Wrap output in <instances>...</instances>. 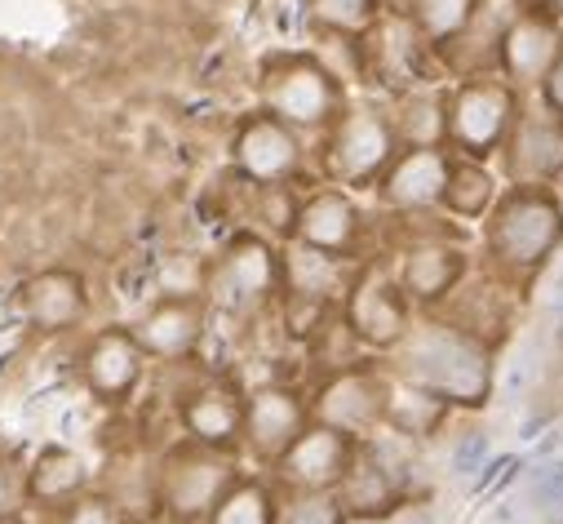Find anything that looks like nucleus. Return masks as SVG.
<instances>
[{"label":"nucleus","instance_id":"obj_1","mask_svg":"<svg viewBox=\"0 0 563 524\" xmlns=\"http://www.w3.org/2000/svg\"><path fill=\"white\" fill-rule=\"evenodd\" d=\"M404 373L444 405H484L493 386L488 342L457 325H417L404 334Z\"/></svg>","mask_w":563,"mask_h":524},{"label":"nucleus","instance_id":"obj_2","mask_svg":"<svg viewBox=\"0 0 563 524\" xmlns=\"http://www.w3.org/2000/svg\"><path fill=\"white\" fill-rule=\"evenodd\" d=\"M488 214V258L506 281L537 276L563 244V205L550 187L515 183Z\"/></svg>","mask_w":563,"mask_h":524},{"label":"nucleus","instance_id":"obj_3","mask_svg":"<svg viewBox=\"0 0 563 524\" xmlns=\"http://www.w3.org/2000/svg\"><path fill=\"white\" fill-rule=\"evenodd\" d=\"M262 102L271 116H279L285 124H294L298 134L307 129H329L338 120V111L346 107L342 80L311 54H285L266 67L262 80Z\"/></svg>","mask_w":563,"mask_h":524},{"label":"nucleus","instance_id":"obj_4","mask_svg":"<svg viewBox=\"0 0 563 524\" xmlns=\"http://www.w3.org/2000/svg\"><path fill=\"white\" fill-rule=\"evenodd\" d=\"M395 152L399 134L382 107H342L324 139V174L338 187H377Z\"/></svg>","mask_w":563,"mask_h":524},{"label":"nucleus","instance_id":"obj_5","mask_svg":"<svg viewBox=\"0 0 563 524\" xmlns=\"http://www.w3.org/2000/svg\"><path fill=\"white\" fill-rule=\"evenodd\" d=\"M519 116V94L501 76H466L449 94V139L444 148L484 161L488 152H501L510 124Z\"/></svg>","mask_w":563,"mask_h":524},{"label":"nucleus","instance_id":"obj_6","mask_svg":"<svg viewBox=\"0 0 563 524\" xmlns=\"http://www.w3.org/2000/svg\"><path fill=\"white\" fill-rule=\"evenodd\" d=\"M355 58H360V72L373 80V85H390V89H417L427 80V63L440 58L427 36L412 28V19L404 14H386L355 36Z\"/></svg>","mask_w":563,"mask_h":524},{"label":"nucleus","instance_id":"obj_7","mask_svg":"<svg viewBox=\"0 0 563 524\" xmlns=\"http://www.w3.org/2000/svg\"><path fill=\"white\" fill-rule=\"evenodd\" d=\"M563 45V14L559 6H550V0H537V6H528L501 36L497 45V76L523 94V89H537L545 67L554 63Z\"/></svg>","mask_w":563,"mask_h":524},{"label":"nucleus","instance_id":"obj_8","mask_svg":"<svg viewBox=\"0 0 563 524\" xmlns=\"http://www.w3.org/2000/svg\"><path fill=\"white\" fill-rule=\"evenodd\" d=\"M235 484V471L227 458H218L209 445L200 449H178L161 467V502L174 520H209L218 498Z\"/></svg>","mask_w":563,"mask_h":524},{"label":"nucleus","instance_id":"obj_9","mask_svg":"<svg viewBox=\"0 0 563 524\" xmlns=\"http://www.w3.org/2000/svg\"><path fill=\"white\" fill-rule=\"evenodd\" d=\"M231 161H235V170H240L249 183H257V187L289 183V178L302 170V139H298V129L285 124L279 116L257 111V116H249V120L235 129Z\"/></svg>","mask_w":563,"mask_h":524},{"label":"nucleus","instance_id":"obj_10","mask_svg":"<svg viewBox=\"0 0 563 524\" xmlns=\"http://www.w3.org/2000/svg\"><path fill=\"white\" fill-rule=\"evenodd\" d=\"M279 285H285V268H279V253L262 236L231 240L213 268V303L227 312H249Z\"/></svg>","mask_w":563,"mask_h":524},{"label":"nucleus","instance_id":"obj_11","mask_svg":"<svg viewBox=\"0 0 563 524\" xmlns=\"http://www.w3.org/2000/svg\"><path fill=\"white\" fill-rule=\"evenodd\" d=\"M506 174L528 187H554L563 178V116L554 111H519L501 143Z\"/></svg>","mask_w":563,"mask_h":524},{"label":"nucleus","instance_id":"obj_12","mask_svg":"<svg viewBox=\"0 0 563 524\" xmlns=\"http://www.w3.org/2000/svg\"><path fill=\"white\" fill-rule=\"evenodd\" d=\"M528 6H537V0H475L466 28H462L444 50H435V54L444 58V67H449L457 80L497 72V45H501L506 28H510Z\"/></svg>","mask_w":563,"mask_h":524},{"label":"nucleus","instance_id":"obj_13","mask_svg":"<svg viewBox=\"0 0 563 524\" xmlns=\"http://www.w3.org/2000/svg\"><path fill=\"white\" fill-rule=\"evenodd\" d=\"M449 170H453L449 148H399L395 161L386 165V174L377 178L382 200L390 209H404V214L440 209L444 187H449Z\"/></svg>","mask_w":563,"mask_h":524},{"label":"nucleus","instance_id":"obj_14","mask_svg":"<svg viewBox=\"0 0 563 524\" xmlns=\"http://www.w3.org/2000/svg\"><path fill=\"white\" fill-rule=\"evenodd\" d=\"M408 298L395 281H386L382 272H364L351 290H346V329L368 342V347H399L408 325Z\"/></svg>","mask_w":563,"mask_h":524},{"label":"nucleus","instance_id":"obj_15","mask_svg":"<svg viewBox=\"0 0 563 524\" xmlns=\"http://www.w3.org/2000/svg\"><path fill=\"white\" fill-rule=\"evenodd\" d=\"M346 471H351V445L333 427H307L279 454V476H285V484L307 489V493H324V489L342 484Z\"/></svg>","mask_w":563,"mask_h":524},{"label":"nucleus","instance_id":"obj_16","mask_svg":"<svg viewBox=\"0 0 563 524\" xmlns=\"http://www.w3.org/2000/svg\"><path fill=\"white\" fill-rule=\"evenodd\" d=\"M471 268V258L462 244H449V240H427V244H412L404 249L399 258V290L408 303H421V307H431L440 298H449L462 276Z\"/></svg>","mask_w":563,"mask_h":524},{"label":"nucleus","instance_id":"obj_17","mask_svg":"<svg viewBox=\"0 0 563 524\" xmlns=\"http://www.w3.org/2000/svg\"><path fill=\"white\" fill-rule=\"evenodd\" d=\"M386 382L368 369H351V373H338L316 401V418L342 436H360L368 432L382 414H386Z\"/></svg>","mask_w":563,"mask_h":524},{"label":"nucleus","instance_id":"obj_18","mask_svg":"<svg viewBox=\"0 0 563 524\" xmlns=\"http://www.w3.org/2000/svg\"><path fill=\"white\" fill-rule=\"evenodd\" d=\"M302 432H307V405L294 396V391H285V386H262L257 396L244 405L240 436L266 462H279V454H285Z\"/></svg>","mask_w":563,"mask_h":524},{"label":"nucleus","instance_id":"obj_19","mask_svg":"<svg viewBox=\"0 0 563 524\" xmlns=\"http://www.w3.org/2000/svg\"><path fill=\"white\" fill-rule=\"evenodd\" d=\"M360 209L355 200L342 192V187H320L311 192L307 200H298V214H294V236L316 244V249H329V253H346L355 249L360 240Z\"/></svg>","mask_w":563,"mask_h":524},{"label":"nucleus","instance_id":"obj_20","mask_svg":"<svg viewBox=\"0 0 563 524\" xmlns=\"http://www.w3.org/2000/svg\"><path fill=\"white\" fill-rule=\"evenodd\" d=\"M143 378V347L129 329H102L85 351V382L98 401H124Z\"/></svg>","mask_w":563,"mask_h":524},{"label":"nucleus","instance_id":"obj_21","mask_svg":"<svg viewBox=\"0 0 563 524\" xmlns=\"http://www.w3.org/2000/svg\"><path fill=\"white\" fill-rule=\"evenodd\" d=\"M85 281L67 268H54V272H41L23 285V316L32 329L41 334H67L85 320Z\"/></svg>","mask_w":563,"mask_h":524},{"label":"nucleus","instance_id":"obj_22","mask_svg":"<svg viewBox=\"0 0 563 524\" xmlns=\"http://www.w3.org/2000/svg\"><path fill=\"white\" fill-rule=\"evenodd\" d=\"M200 334H205L200 298H161L133 329L143 356H161V360H183L200 342Z\"/></svg>","mask_w":563,"mask_h":524},{"label":"nucleus","instance_id":"obj_23","mask_svg":"<svg viewBox=\"0 0 563 524\" xmlns=\"http://www.w3.org/2000/svg\"><path fill=\"white\" fill-rule=\"evenodd\" d=\"M279 268H285V290L298 294V298H316V303H329L338 298L346 285V272H342V253H329V249H316L307 240H289V249L279 253Z\"/></svg>","mask_w":563,"mask_h":524},{"label":"nucleus","instance_id":"obj_24","mask_svg":"<svg viewBox=\"0 0 563 524\" xmlns=\"http://www.w3.org/2000/svg\"><path fill=\"white\" fill-rule=\"evenodd\" d=\"M183 427L196 445H209V449H227L235 445L240 427H244V405L222 386H205L183 405Z\"/></svg>","mask_w":563,"mask_h":524},{"label":"nucleus","instance_id":"obj_25","mask_svg":"<svg viewBox=\"0 0 563 524\" xmlns=\"http://www.w3.org/2000/svg\"><path fill=\"white\" fill-rule=\"evenodd\" d=\"M390 120H395L399 148H444V139H449V94L404 89L399 116H390Z\"/></svg>","mask_w":563,"mask_h":524},{"label":"nucleus","instance_id":"obj_26","mask_svg":"<svg viewBox=\"0 0 563 524\" xmlns=\"http://www.w3.org/2000/svg\"><path fill=\"white\" fill-rule=\"evenodd\" d=\"M85 480H89V471H85L80 454L54 445V449H45L32 462V471H27V498L41 502V506H67L71 498H80Z\"/></svg>","mask_w":563,"mask_h":524},{"label":"nucleus","instance_id":"obj_27","mask_svg":"<svg viewBox=\"0 0 563 524\" xmlns=\"http://www.w3.org/2000/svg\"><path fill=\"white\" fill-rule=\"evenodd\" d=\"M497 205V178L484 161L462 156L449 170V187H444V209L453 218H484Z\"/></svg>","mask_w":563,"mask_h":524},{"label":"nucleus","instance_id":"obj_28","mask_svg":"<svg viewBox=\"0 0 563 524\" xmlns=\"http://www.w3.org/2000/svg\"><path fill=\"white\" fill-rule=\"evenodd\" d=\"M395 480H390V471L377 462V458H368V462H351V471L342 476V511H355V515H377V511H386L390 502H395Z\"/></svg>","mask_w":563,"mask_h":524},{"label":"nucleus","instance_id":"obj_29","mask_svg":"<svg viewBox=\"0 0 563 524\" xmlns=\"http://www.w3.org/2000/svg\"><path fill=\"white\" fill-rule=\"evenodd\" d=\"M302 6L320 32H333L346 41H355L360 32H368L382 19V0H302Z\"/></svg>","mask_w":563,"mask_h":524},{"label":"nucleus","instance_id":"obj_30","mask_svg":"<svg viewBox=\"0 0 563 524\" xmlns=\"http://www.w3.org/2000/svg\"><path fill=\"white\" fill-rule=\"evenodd\" d=\"M471 10H475V0H408V19L427 36L431 50H444L466 28Z\"/></svg>","mask_w":563,"mask_h":524},{"label":"nucleus","instance_id":"obj_31","mask_svg":"<svg viewBox=\"0 0 563 524\" xmlns=\"http://www.w3.org/2000/svg\"><path fill=\"white\" fill-rule=\"evenodd\" d=\"M209 524H275V502L266 493V484L257 480H235L218 506L209 511Z\"/></svg>","mask_w":563,"mask_h":524},{"label":"nucleus","instance_id":"obj_32","mask_svg":"<svg viewBox=\"0 0 563 524\" xmlns=\"http://www.w3.org/2000/svg\"><path fill=\"white\" fill-rule=\"evenodd\" d=\"M444 414H449V405H444L440 396H431V391L412 386L408 396H386V414H382V418H390L404 436H431V432L440 427Z\"/></svg>","mask_w":563,"mask_h":524},{"label":"nucleus","instance_id":"obj_33","mask_svg":"<svg viewBox=\"0 0 563 524\" xmlns=\"http://www.w3.org/2000/svg\"><path fill=\"white\" fill-rule=\"evenodd\" d=\"M528 502L545 515L563 506V458H545L528 471Z\"/></svg>","mask_w":563,"mask_h":524},{"label":"nucleus","instance_id":"obj_34","mask_svg":"<svg viewBox=\"0 0 563 524\" xmlns=\"http://www.w3.org/2000/svg\"><path fill=\"white\" fill-rule=\"evenodd\" d=\"M58 524H124V520L107 498H71L63 506Z\"/></svg>","mask_w":563,"mask_h":524},{"label":"nucleus","instance_id":"obj_35","mask_svg":"<svg viewBox=\"0 0 563 524\" xmlns=\"http://www.w3.org/2000/svg\"><path fill=\"white\" fill-rule=\"evenodd\" d=\"M541 107L545 111H554V116H563V45H559V54H554V63L545 67V76H541Z\"/></svg>","mask_w":563,"mask_h":524},{"label":"nucleus","instance_id":"obj_36","mask_svg":"<svg viewBox=\"0 0 563 524\" xmlns=\"http://www.w3.org/2000/svg\"><path fill=\"white\" fill-rule=\"evenodd\" d=\"M532 373H537V347H532V342H523V347L515 351V360H510L506 391H523V386L532 382Z\"/></svg>","mask_w":563,"mask_h":524},{"label":"nucleus","instance_id":"obj_37","mask_svg":"<svg viewBox=\"0 0 563 524\" xmlns=\"http://www.w3.org/2000/svg\"><path fill=\"white\" fill-rule=\"evenodd\" d=\"M342 506L338 502H302L285 524H342Z\"/></svg>","mask_w":563,"mask_h":524},{"label":"nucleus","instance_id":"obj_38","mask_svg":"<svg viewBox=\"0 0 563 524\" xmlns=\"http://www.w3.org/2000/svg\"><path fill=\"white\" fill-rule=\"evenodd\" d=\"M484 449H488V440H484L479 432H475V436H466V440H462V449H457V471H466V476H471V471H479Z\"/></svg>","mask_w":563,"mask_h":524},{"label":"nucleus","instance_id":"obj_39","mask_svg":"<svg viewBox=\"0 0 563 524\" xmlns=\"http://www.w3.org/2000/svg\"><path fill=\"white\" fill-rule=\"evenodd\" d=\"M545 316H550L554 325H563V262L554 268V276H550V290H545Z\"/></svg>","mask_w":563,"mask_h":524},{"label":"nucleus","instance_id":"obj_40","mask_svg":"<svg viewBox=\"0 0 563 524\" xmlns=\"http://www.w3.org/2000/svg\"><path fill=\"white\" fill-rule=\"evenodd\" d=\"M14 502H19V480H14L10 462L0 458V515H10V511H14Z\"/></svg>","mask_w":563,"mask_h":524},{"label":"nucleus","instance_id":"obj_41","mask_svg":"<svg viewBox=\"0 0 563 524\" xmlns=\"http://www.w3.org/2000/svg\"><path fill=\"white\" fill-rule=\"evenodd\" d=\"M395 524H435L427 511H417V515H404V520H395Z\"/></svg>","mask_w":563,"mask_h":524},{"label":"nucleus","instance_id":"obj_42","mask_svg":"<svg viewBox=\"0 0 563 524\" xmlns=\"http://www.w3.org/2000/svg\"><path fill=\"white\" fill-rule=\"evenodd\" d=\"M550 6H559V10H563V0H550Z\"/></svg>","mask_w":563,"mask_h":524}]
</instances>
